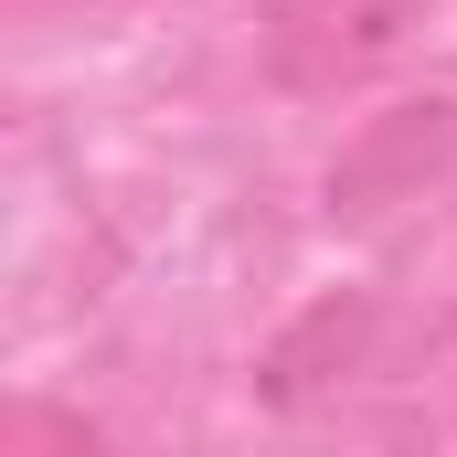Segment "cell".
Listing matches in <instances>:
<instances>
[{"instance_id":"cell-1","label":"cell","mask_w":457,"mask_h":457,"mask_svg":"<svg viewBox=\"0 0 457 457\" xmlns=\"http://www.w3.org/2000/svg\"><path fill=\"white\" fill-rule=\"evenodd\" d=\"M447 170H457V96H415V107L361 117L320 192H330V224H372L394 203H426Z\"/></svg>"},{"instance_id":"cell-2","label":"cell","mask_w":457,"mask_h":457,"mask_svg":"<svg viewBox=\"0 0 457 457\" xmlns=\"http://www.w3.org/2000/svg\"><path fill=\"white\" fill-rule=\"evenodd\" d=\"M404 11H415V0H277V11H266V75L298 86V96L361 86V75L404 43Z\"/></svg>"},{"instance_id":"cell-3","label":"cell","mask_w":457,"mask_h":457,"mask_svg":"<svg viewBox=\"0 0 457 457\" xmlns=\"http://www.w3.org/2000/svg\"><path fill=\"white\" fill-rule=\"evenodd\" d=\"M383 330V309L361 298V287H330V298H309L277 341L255 351V394L266 404H320V394H341L351 372H361V351Z\"/></svg>"}]
</instances>
